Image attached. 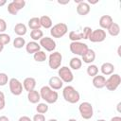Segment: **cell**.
<instances>
[{
  "instance_id": "3957f363",
  "label": "cell",
  "mask_w": 121,
  "mask_h": 121,
  "mask_svg": "<svg viewBox=\"0 0 121 121\" xmlns=\"http://www.w3.org/2000/svg\"><path fill=\"white\" fill-rule=\"evenodd\" d=\"M78 112L80 113V116L83 119H91L94 115V109H93V105L90 102H82L79 104L78 106Z\"/></svg>"
},
{
  "instance_id": "9a60e30c",
  "label": "cell",
  "mask_w": 121,
  "mask_h": 121,
  "mask_svg": "<svg viewBox=\"0 0 121 121\" xmlns=\"http://www.w3.org/2000/svg\"><path fill=\"white\" fill-rule=\"evenodd\" d=\"M91 10V8H90V5L87 3V2H84V1H81L79 4H78L77 6V12L78 14L81 15V16H85L87 15Z\"/></svg>"
},
{
  "instance_id": "7402d4cb",
  "label": "cell",
  "mask_w": 121,
  "mask_h": 121,
  "mask_svg": "<svg viewBox=\"0 0 121 121\" xmlns=\"http://www.w3.org/2000/svg\"><path fill=\"white\" fill-rule=\"evenodd\" d=\"M40 23H41V26L48 29L51 28L53 26V22L51 20V18L47 15H43L42 17H40Z\"/></svg>"
},
{
  "instance_id": "ba28073f",
  "label": "cell",
  "mask_w": 121,
  "mask_h": 121,
  "mask_svg": "<svg viewBox=\"0 0 121 121\" xmlns=\"http://www.w3.org/2000/svg\"><path fill=\"white\" fill-rule=\"evenodd\" d=\"M59 78L62 80V82L70 83L74 79V75L72 73V70L67 66H61L58 70Z\"/></svg>"
},
{
  "instance_id": "836d02e7",
  "label": "cell",
  "mask_w": 121,
  "mask_h": 121,
  "mask_svg": "<svg viewBox=\"0 0 121 121\" xmlns=\"http://www.w3.org/2000/svg\"><path fill=\"white\" fill-rule=\"evenodd\" d=\"M92 31H93V29H92L90 26H85V27H83V30H82V32H81V33H82V38L85 39V40L89 39V37H90Z\"/></svg>"
},
{
  "instance_id": "30bf717a",
  "label": "cell",
  "mask_w": 121,
  "mask_h": 121,
  "mask_svg": "<svg viewBox=\"0 0 121 121\" xmlns=\"http://www.w3.org/2000/svg\"><path fill=\"white\" fill-rule=\"evenodd\" d=\"M26 6L25 0H13L8 5V11L11 15H16Z\"/></svg>"
},
{
  "instance_id": "cb8c5ba5",
  "label": "cell",
  "mask_w": 121,
  "mask_h": 121,
  "mask_svg": "<svg viewBox=\"0 0 121 121\" xmlns=\"http://www.w3.org/2000/svg\"><path fill=\"white\" fill-rule=\"evenodd\" d=\"M26 30H27V29H26V26L25 24H23V23H18V24H16L15 26H14V32H15V34H17L19 37H22V36L26 35Z\"/></svg>"
},
{
  "instance_id": "d6a6232c",
  "label": "cell",
  "mask_w": 121,
  "mask_h": 121,
  "mask_svg": "<svg viewBox=\"0 0 121 121\" xmlns=\"http://www.w3.org/2000/svg\"><path fill=\"white\" fill-rule=\"evenodd\" d=\"M10 43V36L7 33H0V43L3 45L9 44Z\"/></svg>"
},
{
  "instance_id": "7bdbcfd3",
  "label": "cell",
  "mask_w": 121,
  "mask_h": 121,
  "mask_svg": "<svg viewBox=\"0 0 121 121\" xmlns=\"http://www.w3.org/2000/svg\"><path fill=\"white\" fill-rule=\"evenodd\" d=\"M6 4H7V1H6V0H0V7L4 6V5H6Z\"/></svg>"
},
{
  "instance_id": "7dc6e473",
  "label": "cell",
  "mask_w": 121,
  "mask_h": 121,
  "mask_svg": "<svg viewBox=\"0 0 121 121\" xmlns=\"http://www.w3.org/2000/svg\"><path fill=\"white\" fill-rule=\"evenodd\" d=\"M81 2V0H75V3H78V4H79Z\"/></svg>"
},
{
  "instance_id": "bcb514c9",
  "label": "cell",
  "mask_w": 121,
  "mask_h": 121,
  "mask_svg": "<svg viewBox=\"0 0 121 121\" xmlns=\"http://www.w3.org/2000/svg\"><path fill=\"white\" fill-rule=\"evenodd\" d=\"M68 121H78V120L75 118H70V119H68Z\"/></svg>"
},
{
  "instance_id": "681fc988",
  "label": "cell",
  "mask_w": 121,
  "mask_h": 121,
  "mask_svg": "<svg viewBox=\"0 0 121 121\" xmlns=\"http://www.w3.org/2000/svg\"><path fill=\"white\" fill-rule=\"evenodd\" d=\"M118 56H120V47L118 48Z\"/></svg>"
},
{
  "instance_id": "ac0fdd59",
  "label": "cell",
  "mask_w": 121,
  "mask_h": 121,
  "mask_svg": "<svg viewBox=\"0 0 121 121\" xmlns=\"http://www.w3.org/2000/svg\"><path fill=\"white\" fill-rule=\"evenodd\" d=\"M40 50H41V45L37 42L31 41V42H28L26 44V51L28 54H34V53H36Z\"/></svg>"
},
{
  "instance_id": "b9f144b4",
  "label": "cell",
  "mask_w": 121,
  "mask_h": 121,
  "mask_svg": "<svg viewBox=\"0 0 121 121\" xmlns=\"http://www.w3.org/2000/svg\"><path fill=\"white\" fill-rule=\"evenodd\" d=\"M0 100H5V95L1 91H0Z\"/></svg>"
},
{
  "instance_id": "d590c367",
  "label": "cell",
  "mask_w": 121,
  "mask_h": 121,
  "mask_svg": "<svg viewBox=\"0 0 121 121\" xmlns=\"http://www.w3.org/2000/svg\"><path fill=\"white\" fill-rule=\"evenodd\" d=\"M32 121H45V116L42 113H36L33 116Z\"/></svg>"
},
{
  "instance_id": "d6986e66",
  "label": "cell",
  "mask_w": 121,
  "mask_h": 121,
  "mask_svg": "<svg viewBox=\"0 0 121 121\" xmlns=\"http://www.w3.org/2000/svg\"><path fill=\"white\" fill-rule=\"evenodd\" d=\"M114 65L111 62H104L101 67H100V71L103 75L105 76H110L112 74H113V71H114Z\"/></svg>"
},
{
  "instance_id": "ee69618b",
  "label": "cell",
  "mask_w": 121,
  "mask_h": 121,
  "mask_svg": "<svg viewBox=\"0 0 121 121\" xmlns=\"http://www.w3.org/2000/svg\"><path fill=\"white\" fill-rule=\"evenodd\" d=\"M58 3H59V4H62V5H63V4H68V3H69V0H67V1H65V2H61V1H58Z\"/></svg>"
},
{
  "instance_id": "e575fe53",
  "label": "cell",
  "mask_w": 121,
  "mask_h": 121,
  "mask_svg": "<svg viewBox=\"0 0 121 121\" xmlns=\"http://www.w3.org/2000/svg\"><path fill=\"white\" fill-rule=\"evenodd\" d=\"M9 81V77L6 73H0V86H5Z\"/></svg>"
},
{
  "instance_id": "2e32d148",
  "label": "cell",
  "mask_w": 121,
  "mask_h": 121,
  "mask_svg": "<svg viewBox=\"0 0 121 121\" xmlns=\"http://www.w3.org/2000/svg\"><path fill=\"white\" fill-rule=\"evenodd\" d=\"M112 23H113V20L110 15H103L99 19V26H100L101 29H103V30L108 29Z\"/></svg>"
},
{
  "instance_id": "52a82bcc",
  "label": "cell",
  "mask_w": 121,
  "mask_h": 121,
  "mask_svg": "<svg viewBox=\"0 0 121 121\" xmlns=\"http://www.w3.org/2000/svg\"><path fill=\"white\" fill-rule=\"evenodd\" d=\"M121 83V77L118 74H112L106 79L105 87L109 91H115Z\"/></svg>"
},
{
  "instance_id": "4fadbf2b",
  "label": "cell",
  "mask_w": 121,
  "mask_h": 121,
  "mask_svg": "<svg viewBox=\"0 0 121 121\" xmlns=\"http://www.w3.org/2000/svg\"><path fill=\"white\" fill-rule=\"evenodd\" d=\"M48 86L52 89V90H60L62 88L63 86V82L62 80L59 78V77H51L49 78V81H48Z\"/></svg>"
},
{
  "instance_id": "f1b7e54d",
  "label": "cell",
  "mask_w": 121,
  "mask_h": 121,
  "mask_svg": "<svg viewBox=\"0 0 121 121\" xmlns=\"http://www.w3.org/2000/svg\"><path fill=\"white\" fill-rule=\"evenodd\" d=\"M30 37L31 39L36 42V41H40L43 37V32L41 29H35V30H31L30 31Z\"/></svg>"
},
{
  "instance_id": "ab89813d",
  "label": "cell",
  "mask_w": 121,
  "mask_h": 121,
  "mask_svg": "<svg viewBox=\"0 0 121 121\" xmlns=\"http://www.w3.org/2000/svg\"><path fill=\"white\" fill-rule=\"evenodd\" d=\"M111 121H121V117L120 116H113L111 119Z\"/></svg>"
},
{
  "instance_id": "6da1fadb",
  "label": "cell",
  "mask_w": 121,
  "mask_h": 121,
  "mask_svg": "<svg viewBox=\"0 0 121 121\" xmlns=\"http://www.w3.org/2000/svg\"><path fill=\"white\" fill-rule=\"evenodd\" d=\"M41 99H43L47 104H54L57 102L59 98V94L57 91L52 90L49 86H43L40 90Z\"/></svg>"
},
{
  "instance_id": "74e56055",
  "label": "cell",
  "mask_w": 121,
  "mask_h": 121,
  "mask_svg": "<svg viewBox=\"0 0 121 121\" xmlns=\"http://www.w3.org/2000/svg\"><path fill=\"white\" fill-rule=\"evenodd\" d=\"M18 121H32V120L30 119V117L24 115V116H21V117L18 119Z\"/></svg>"
},
{
  "instance_id": "d4e9b609",
  "label": "cell",
  "mask_w": 121,
  "mask_h": 121,
  "mask_svg": "<svg viewBox=\"0 0 121 121\" xmlns=\"http://www.w3.org/2000/svg\"><path fill=\"white\" fill-rule=\"evenodd\" d=\"M28 27L31 30L35 29H40L41 28V23H40V18L39 17H32L28 20Z\"/></svg>"
},
{
  "instance_id": "4316f807",
  "label": "cell",
  "mask_w": 121,
  "mask_h": 121,
  "mask_svg": "<svg viewBox=\"0 0 121 121\" xmlns=\"http://www.w3.org/2000/svg\"><path fill=\"white\" fill-rule=\"evenodd\" d=\"M33 59H34V60H36L37 62H43V61L46 60L47 56H46L45 52L40 50V51H38V52H36V53L33 54Z\"/></svg>"
},
{
  "instance_id": "484cf974",
  "label": "cell",
  "mask_w": 121,
  "mask_h": 121,
  "mask_svg": "<svg viewBox=\"0 0 121 121\" xmlns=\"http://www.w3.org/2000/svg\"><path fill=\"white\" fill-rule=\"evenodd\" d=\"M108 32H109V34L111 36H113V37L119 35V33H120V26H119V25L116 24V23H112L111 25V26L108 28Z\"/></svg>"
},
{
  "instance_id": "9c48e42d",
  "label": "cell",
  "mask_w": 121,
  "mask_h": 121,
  "mask_svg": "<svg viewBox=\"0 0 121 121\" xmlns=\"http://www.w3.org/2000/svg\"><path fill=\"white\" fill-rule=\"evenodd\" d=\"M9 86L10 93L14 95H20L23 93V84L19 79L15 78H12L9 80Z\"/></svg>"
},
{
  "instance_id": "603a6c76",
  "label": "cell",
  "mask_w": 121,
  "mask_h": 121,
  "mask_svg": "<svg viewBox=\"0 0 121 121\" xmlns=\"http://www.w3.org/2000/svg\"><path fill=\"white\" fill-rule=\"evenodd\" d=\"M69 66H70V69H73V70H78L81 68L82 66V60L78 58V57H74L70 60L69 61Z\"/></svg>"
},
{
  "instance_id": "277c9868",
  "label": "cell",
  "mask_w": 121,
  "mask_h": 121,
  "mask_svg": "<svg viewBox=\"0 0 121 121\" xmlns=\"http://www.w3.org/2000/svg\"><path fill=\"white\" fill-rule=\"evenodd\" d=\"M67 32H68V26L64 23L56 24L50 28V34L53 38H61Z\"/></svg>"
},
{
  "instance_id": "60d3db41",
  "label": "cell",
  "mask_w": 121,
  "mask_h": 121,
  "mask_svg": "<svg viewBox=\"0 0 121 121\" xmlns=\"http://www.w3.org/2000/svg\"><path fill=\"white\" fill-rule=\"evenodd\" d=\"M0 121H9V119L7 116L2 115V116H0Z\"/></svg>"
},
{
  "instance_id": "f546056e",
  "label": "cell",
  "mask_w": 121,
  "mask_h": 121,
  "mask_svg": "<svg viewBox=\"0 0 121 121\" xmlns=\"http://www.w3.org/2000/svg\"><path fill=\"white\" fill-rule=\"evenodd\" d=\"M68 37L72 42H79V40L83 39L82 38V33L78 32V31H70Z\"/></svg>"
},
{
  "instance_id": "8992f818",
  "label": "cell",
  "mask_w": 121,
  "mask_h": 121,
  "mask_svg": "<svg viewBox=\"0 0 121 121\" xmlns=\"http://www.w3.org/2000/svg\"><path fill=\"white\" fill-rule=\"evenodd\" d=\"M62 55L58 51H53L48 57V65L52 70L59 69L61 65Z\"/></svg>"
},
{
  "instance_id": "f6af8a7d",
  "label": "cell",
  "mask_w": 121,
  "mask_h": 121,
  "mask_svg": "<svg viewBox=\"0 0 121 121\" xmlns=\"http://www.w3.org/2000/svg\"><path fill=\"white\" fill-rule=\"evenodd\" d=\"M3 49H4V45L2 43H0V53L3 51Z\"/></svg>"
},
{
  "instance_id": "8d00e7d4",
  "label": "cell",
  "mask_w": 121,
  "mask_h": 121,
  "mask_svg": "<svg viewBox=\"0 0 121 121\" xmlns=\"http://www.w3.org/2000/svg\"><path fill=\"white\" fill-rule=\"evenodd\" d=\"M6 29H7V23L4 19L0 18V33H4Z\"/></svg>"
},
{
  "instance_id": "f35d334b",
  "label": "cell",
  "mask_w": 121,
  "mask_h": 121,
  "mask_svg": "<svg viewBox=\"0 0 121 121\" xmlns=\"http://www.w3.org/2000/svg\"><path fill=\"white\" fill-rule=\"evenodd\" d=\"M5 105H6L5 100H0V111L3 110V109L5 108Z\"/></svg>"
},
{
  "instance_id": "f907efd6",
  "label": "cell",
  "mask_w": 121,
  "mask_h": 121,
  "mask_svg": "<svg viewBox=\"0 0 121 121\" xmlns=\"http://www.w3.org/2000/svg\"><path fill=\"white\" fill-rule=\"evenodd\" d=\"M96 121H106L105 119H98V120H96Z\"/></svg>"
},
{
  "instance_id": "8fae6325",
  "label": "cell",
  "mask_w": 121,
  "mask_h": 121,
  "mask_svg": "<svg viewBox=\"0 0 121 121\" xmlns=\"http://www.w3.org/2000/svg\"><path fill=\"white\" fill-rule=\"evenodd\" d=\"M39 44L48 52H53L56 49V42L50 37H43L40 40Z\"/></svg>"
},
{
  "instance_id": "5b68a950",
  "label": "cell",
  "mask_w": 121,
  "mask_h": 121,
  "mask_svg": "<svg viewBox=\"0 0 121 121\" xmlns=\"http://www.w3.org/2000/svg\"><path fill=\"white\" fill-rule=\"evenodd\" d=\"M70 51L77 56H83L89 49L88 45L81 42H72L69 45Z\"/></svg>"
},
{
  "instance_id": "5bb4252c",
  "label": "cell",
  "mask_w": 121,
  "mask_h": 121,
  "mask_svg": "<svg viewBox=\"0 0 121 121\" xmlns=\"http://www.w3.org/2000/svg\"><path fill=\"white\" fill-rule=\"evenodd\" d=\"M23 88L28 93L30 91H33L35 90V87H36V79L34 78H26L23 81Z\"/></svg>"
},
{
  "instance_id": "c3c4849f",
  "label": "cell",
  "mask_w": 121,
  "mask_h": 121,
  "mask_svg": "<svg viewBox=\"0 0 121 121\" xmlns=\"http://www.w3.org/2000/svg\"><path fill=\"white\" fill-rule=\"evenodd\" d=\"M48 121H58V120L57 119H49Z\"/></svg>"
},
{
  "instance_id": "7a4b0ae2",
  "label": "cell",
  "mask_w": 121,
  "mask_h": 121,
  "mask_svg": "<svg viewBox=\"0 0 121 121\" xmlns=\"http://www.w3.org/2000/svg\"><path fill=\"white\" fill-rule=\"evenodd\" d=\"M62 96L64 98V100L68 103L71 104H75L78 103L80 99V95L79 93L71 85L65 86L62 90Z\"/></svg>"
},
{
  "instance_id": "e0dca14e",
  "label": "cell",
  "mask_w": 121,
  "mask_h": 121,
  "mask_svg": "<svg viewBox=\"0 0 121 121\" xmlns=\"http://www.w3.org/2000/svg\"><path fill=\"white\" fill-rule=\"evenodd\" d=\"M106 83V78L101 75H96L93 78V85L96 89H102L105 87Z\"/></svg>"
},
{
  "instance_id": "ffe728a7",
  "label": "cell",
  "mask_w": 121,
  "mask_h": 121,
  "mask_svg": "<svg viewBox=\"0 0 121 121\" xmlns=\"http://www.w3.org/2000/svg\"><path fill=\"white\" fill-rule=\"evenodd\" d=\"M95 60V53L93 49H88L87 52L82 56V60L83 62L88 63V64H92V62H94Z\"/></svg>"
},
{
  "instance_id": "83f0119b",
  "label": "cell",
  "mask_w": 121,
  "mask_h": 121,
  "mask_svg": "<svg viewBox=\"0 0 121 121\" xmlns=\"http://www.w3.org/2000/svg\"><path fill=\"white\" fill-rule=\"evenodd\" d=\"M13 47L14 48H17V49H20L22 47H24L26 45V40L23 38V37H16L14 40H13Z\"/></svg>"
},
{
  "instance_id": "4dcf8cb0",
  "label": "cell",
  "mask_w": 121,
  "mask_h": 121,
  "mask_svg": "<svg viewBox=\"0 0 121 121\" xmlns=\"http://www.w3.org/2000/svg\"><path fill=\"white\" fill-rule=\"evenodd\" d=\"M87 74L90 76V77H95L98 74V67L95 64H90L88 67H87Z\"/></svg>"
},
{
  "instance_id": "7c38bea8",
  "label": "cell",
  "mask_w": 121,
  "mask_h": 121,
  "mask_svg": "<svg viewBox=\"0 0 121 121\" xmlns=\"http://www.w3.org/2000/svg\"><path fill=\"white\" fill-rule=\"evenodd\" d=\"M106 39V31L101 29V28H97L92 31L89 40L92 43H101Z\"/></svg>"
},
{
  "instance_id": "44dd1931",
  "label": "cell",
  "mask_w": 121,
  "mask_h": 121,
  "mask_svg": "<svg viewBox=\"0 0 121 121\" xmlns=\"http://www.w3.org/2000/svg\"><path fill=\"white\" fill-rule=\"evenodd\" d=\"M27 99L30 103L32 104H36V103H39V101L41 100V95H40V93L36 90H33V91H30L27 93Z\"/></svg>"
},
{
  "instance_id": "1f68e13d",
  "label": "cell",
  "mask_w": 121,
  "mask_h": 121,
  "mask_svg": "<svg viewBox=\"0 0 121 121\" xmlns=\"http://www.w3.org/2000/svg\"><path fill=\"white\" fill-rule=\"evenodd\" d=\"M36 111L38 113H42V114L47 112V111H48L47 103H38V105L36 107Z\"/></svg>"
}]
</instances>
